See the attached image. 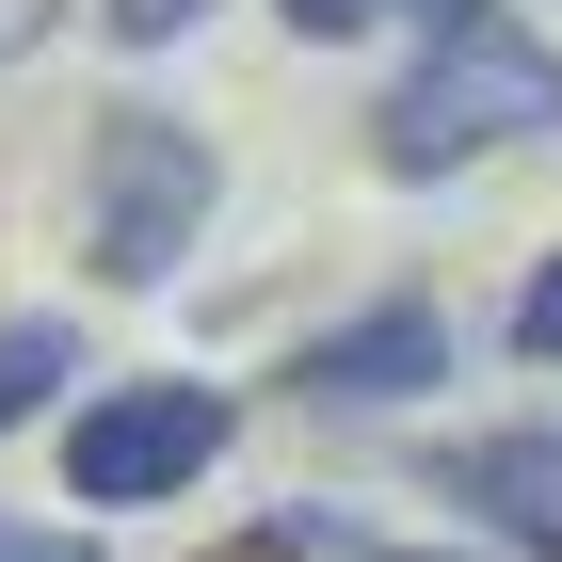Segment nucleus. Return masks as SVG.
Listing matches in <instances>:
<instances>
[{"instance_id": "obj_6", "label": "nucleus", "mask_w": 562, "mask_h": 562, "mask_svg": "<svg viewBox=\"0 0 562 562\" xmlns=\"http://www.w3.org/2000/svg\"><path fill=\"white\" fill-rule=\"evenodd\" d=\"M48 386H81V338H65V322H0V434H33L48 418Z\"/></svg>"}, {"instance_id": "obj_10", "label": "nucleus", "mask_w": 562, "mask_h": 562, "mask_svg": "<svg viewBox=\"0 0 562 562\" xmlns=\"http://www.w3.org/2000/svg\"><path fill=\"white\" fill-rule=\"evenodd\" d=\"M48 48V0H0V65H33Z\"/></svg>"}, {"instance_id": "obj_11", "label": "nucleus", "mask_w": 562, "mask_h": 562, "mask_svg": "<svg viewBox=\"0 0 562 562\" xmlns=\"http://www.w3.org/2000/svg\"><path fill=\"white\" fill-rule=\"evenodd\" d=\"M0 562H65V547H48V530H0Z\"/></svg>"}, {"instance_id": "obj_9", "label": "nucleus", "mask_w": 562, "mask_h": 562, "mask_svg": "<svg viewBox=\"0 0 562 562\" xmlns=\"http://www.w3.org/2000/svg\"><path fill=\"white\" fill-rule=\"evenodd\" d=\"M290 33H370V16H434V0H273Z\"/></svg>"}, {"instance_id": "obj_4", "label": "nucleus", "mask_w": 562, "mask_h": 562, "mask_svg": "<svg viewBox=\"0 0 562 562\" xmlns=\"http://www.w3.org/2000/svg\"><path fill=\"white\" fill-rule=\"evenodd\" d=\"M290 386L338 402V418H386V402L450 386V322H434L418 290H386V305H353V322H322V338L290 353Z\"/></svg>"}, {"instance_id": "obj_1", "label": "nucleus", "mask_w": 562, "mask_h": 562, "mask_svg": "<svg viewBox=\"0 0 562 562\" xmlns=\"http://www.w3.org/2000/svg\"><path fill=\"white\" fill-rule=\"evenodd\" d=\"M530 130H562V48L515 0H434L418 65L370 97V161L386 177H467V161H498Z\"/></svg>"}, {"instance_id": "obj_8", "label": "nucleus", "mask_w": 562, "mask_h": 562, "mask_svg": "<svg viewBox=\"0 0 562 562\" xmlns=\"http://www.w3.org/2000/svg\"><path fill=\"white\" fill-rule=\"evenodd\" d=\"M515 353H530V370H562V258L515 290Z\"/></svg>"}, {"instance_id": "obj_2", "label": "nucleus", "mask_w": 562, "mask_h": 562, "mask_svg": "<svg viewBox=\"0 0 562 562\" xmlns=\"http://www.w3.org/2000/svg\"><path fill=\"white\" fill-rule=\"evenodd\" d=\"M210 193H225L210 130H177V113H97V145H81V258L113 273V290H161V273L193 258Z\"/></svg>"}, {"instance_id": "obj_7", "label": "nucleus", "mask_w": 562, "mask_h": 562, "mask_svg": "<svg viewBox=\"0 0 562 562\" xmlns=\"http://www.w3.org/2000/svg\"><path fill=\"white\" fill-rule=\"evenodd\" d=\"M193 16H210V0H97V33H113V48H177Z\"/></svg>"}, {"instance_id": "obj_3", "label": "nucleus", "mask_w": 562, "mask_h": 562, "mask_svg": "<svg viewBox=\"0 0 562 562\" xmlns=\"http://www.w3.org/2000/svg\"><path fill=\"white\" fill-rule=\"evenodd\" d=\"M225 434H241V402H225L210 370L97 386L81 418H65V498H81V515H161V498H193V482L225 467Z\"/></svg>"}, {"instance_id": "obj_5", "label": "nucleus", "mask_w": 562, "mask_h": 562, "mask_svg": "<svg viewBox=\"0 0 562 562\" xmlns=\"http://www.w3.org/2000/svg\"><path fill=\"white\" fill-rule=\"evenodd\" d=\"M434 498H450V515H482L498 547L562 562V418H498V434H450V450H434Z\"/></svg>"}]
</instances>
